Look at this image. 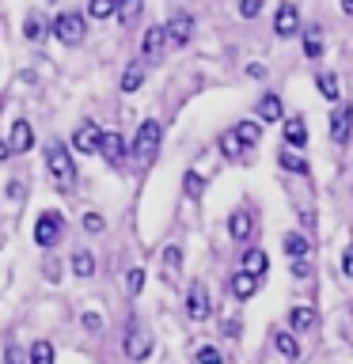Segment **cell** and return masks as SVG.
Instances as JSON below:
<instances>
[{"mask_svg": "<svg viewBox=\"0 0 353 364\" xmlns=\"http://www.w3.org/2000/svg\"><path fill=\"white\" fill-rule=\"evenodd\" d=\"M167 50V27H148L141 38V61H159Z\"/></svg>", "mask_w": 353, "mask_h": 364, "instance_id": "cell-7", "label": "cell"}, {"mask_svg": "<svg viewBox=\"0 0 353 364\" xmlns=\"http://www.w3.org/2000/svg\"><path fill=\"white\" fill-rule=\"evenodd\" d=\"M179 266H182V250L179 247H167L164 250V277H175Z\"/></svg>", "mask_w": 353, "mask_h": 364, "instance_id": "cell-32", "label": "cell"}, {"mask_svg": "<svg viewBox=\"0 0 353 364\" xmlns=\"http://www.w3.org/2000/svg\"><path fill=\"white\" fill-rule=\"evenodd\" d=\"M73 273L76 277H91V273H95V258H91L88 250H76L73 255Z\"/></svg>", "mask_w": 353, "mask_h": 364, "instance_id": "cell-28", "label": "cell"}, {"mask_svg": "<svg viewBox=\"0 0 353 364\" xmlns=\"http://www.w3.org/2000/svg\"><path fill=\"white\" fill-rule=\"evenodd\" d=\"M293 277H296V281H307V277H312V269H307V262H293Z\"/></svg>", "mask_w": 353, "mask_h": 364, "instance_id": "cell-41", "label": "cell"}, {"mask_svg": "<svg viewBox=\"0 0 353 364\" xmlns=\"http://www.w3.org/2000/svg\"><path fill=\"white\" fill-rule=\"evenodd\" d=\"M159 141H164V125H159L156 118L141 122V129H137V136H133V156L141 159V164H152V156L159 152Z\"/></svg>", "mask_w": 353, "mask_h": 364, "instance_id": "cell-2", "label": "cell"}, {"mask_svg": "<svg viewBox=\"0 0 353 364\" xmlns=\"http://www.w3.org/2000/svg\"><path fill=\"white\" fill-rule=\"evenodd\" d=\"M186 315L194 323H205V318L213 315V304H209V289H205L201 281H194L186 289Z\"/></svg>", "mask_w": 353, "mask_h": 364, "instance_id": "cell-5", "label": "cell"}, {"mask_svg": "<svg viewBox=\"0 0 353 364\" xmlns=\"http://www.w3.org/2000/svg\"><path fill=\"white\" fill-rule=\"evenodd\" d=\"M349 133H353V107H349V102H342V107L330 114V141L346 144Z\"/></svg>", "mask_w": 353, "mask_h": 364, "instance_id": "cell-8", "label": "cell"}, {"mask_svg": "<svg viewBox=\"0 0 353 364\" xmlns=\"http://www.w3.org/2000/svg\"><path fill=\"white\" fill-rule=\"evenodd\" d=\"M23 34H27L31 42H42V38H46V23H42V19H38V16H34V11H31V16L23 19Z\"/></svg>", "mask_w": 353, "mask_h": 364, "instance_id": "cell-29", "label": "cell"}, {"mask_svg": "<svg viewBox=\"0 0 353 364\" xmlns=\"http://www.w3.org/2000/svg\"><path fill=\"white\" fill-rule=\"evenodd\" d=\"M84 330H91V334H95V330H102V318H99L95 311H88V315H84Z\"/></svg>", "mask_w": 353, "mask_h": 364, "instance_id": "cell-39", "label": "cell"}, {"mask_svg": "<svg viewBox=\"0 0 353 364\" xmlns=\"http://www.w3.org/2000/svg\"><path fill=\"white\" fill-rule=\"evenodd\" d=\"M141 11H144V0H118V19H122V27H133V23L141 19Z\"/></svg>", "mask_w": 353, "mask_h": 364, "instance_id": "cell-22", "label": "cell"}, {"mask_svg": "<svg viewBox=\"0 0 353 364\" xmlns=\"http://www.w3.org/2000/svg\"><path fill=\"white\" fill-rule=\"evenodd\" d=\"M243 269H247V273H255V277H262V273L270 269V258H266V250H258V247L243 250Z\"/></svg>", "mask_w": 353, "mask_h": 364, "instance_id": "cell-20", "label": "cell"}, {"mask_svg": "<svg viewBox=\"0 0 353 364\" xmlns=\"http://www.w3.org/2000/svg\"><path fill=\"white\" fill-rule=\"evenodd\" d=\"M342 273H346V277H353V243L346 247V255H342Z\"/></svg>", "mask_w": 353, "mask_h": 364, "instance_id": "cell-40", "label": "cell"}, {"mask_svg": "<svg viewBox=\"0 0 353 364\" xmlns=\"http://www.w3.org/2000/svg\"><path fill=\"white\" fill-rule=\"evenodd\" d=\"M221 148H224V156H243V144H239V136H236V129H228V133H221Z\"/></svg>", "mask_w": 353, "mask_h": 364, "instance_id": "cell-33", "label": "cell"}, {"mask_svg": "<svg viewBox=\"0 0 353 364\" xmlns=\"http://www.w3.org/2000/svg\"><path fill=\"white\" fill-rule=\"evenodd\" d=\"M224 334H228V338L239 334V323H236V318H232V323H224Z\"/></svg>", "mask_w": 353, "mask_h": 364, "instance_id": "cell-44", "label": "cell"}, {"mask_svg": "<svg viewBox=\"0 0 353 364\" xmlns=\"http://www.w3.org/2000/svg\"><path fill=\"white\" fill-rule=\"evenodd\" d=\"M315 318H319V311L315 307H293V315H289V326H293V334H307V330L315 326Z\"/></svg>", "mask_w": 353, "mask_h": 364, "instance_id": "cell-15", "label": "cell"}, {"mask_svg": "<svg viewBox=\"0 0 353 364\" xmlns=\"http://www.w3.org/2000/svg\"><path fill=\"white\" fill-rule=\"evenodd\" d=\"M278 164H281L285 171H293V175H307V159L296 156V152H289V148H285V152L278 156Z\"/></svg>", "mask_w": 353, "mask_h": 364, "instance_id": "cell-26", "label": "cell"}, {"mask_svg": "<svg viewBox=\"0 0 353 364\" xmlns=\"http://www.w3.org/2000/svg\"><path fill=\"white\" fill-rule=\"evenodd\" d=\"M8 156H11V152H8V144H0V164H4Z\"/></svg>", "mask_w": 353, "mask_h": 364, "instance_id": "cell-45", "label": "cell"}, {"mask_svg": "<svg viewBox=\"0 0 353 364\" xmlns=\"http://www.w3.org/2000/svg\"><path fill=\"white\" fill-rule=\"evenodd\" d=\"M125 284H130V292L137 296V292L144 289V269H130V281H125Z\"/></svg>", "mask_w": 353, "mask_h": 364, "instance_id": "cell-37", "label": "cell"}, {"mask_svg": "<svg viewBox=\"0 0 353 364\" xmlns=\"http://www.w3.org/2000/svg\"><path fill=\"white\" fill-rule=\"evenodd\" d=\"M247 76H255V80H266V65H247Z\"/></svg>", "mask_w": 353, "mask_h": 364, "instance_id": "cell-42", "label": "cell"}, {"mask_svg": "<svg viewBox=\"0 0 353 364\" xmlns=\"http://www.w3.org/2000/svg\"><path fill=\"white\" fill-rule=\"evenodd\" d=\"M251 232H255V216H251V213H243V209H239V213H232V216H228V235H232L236 243H247V239H251Z\"/></svg>", "mask_w": 353, "mask_h": 364, "instance_id": "cell-14", "label": "cell"}, {"mask_svg": "<svg viewBox=\"0 0 353 364\" xmlns=\"http://www.w3.org/2000/svg\"><path fill=\"white\" fill-rule=\"evenodd\" d=\"M296 31H300V11H296V4L285 0V4L278 8V16H273V34H278V38H289V34H296Z\"/></svg>", "mask_w": 353, "mask_h": 364, "instance_id": "cell-9", "label": "cell"}, {"mask_svg": "<svg viewBox=\"0 0 353 364\" xmlns=\"http://www.w3.org/2000/svg\"><path fill=\"white\" fill-rule=\"evenodd\" d=\"M65 232V216L61 213H42L38 224H34V243L38 247H53Z\"/></svg>", "mask_w": 353, "mask_h": 364, "instance_id": "cell-4", "label": "cell"}, {"mask_svg": "<svg viewBox=\"0 0 353 364\" xmlns=\"http://www.w3.org/2000/svg\"><path fill=\"white\" fill-rule=\"evenodd\" d=\"M315 87H319V95L330 99V102H338V95H342V91H338V76H334V73H319V76H315Z\"/></svg>", "mask_w": 353, "mask_h": 364, "instance_id": "cell-24", "label": "cell"}, {"mask_svg": "<svg viewBox=\"0 0 353 364\" xmlns=\"http://www.w3.org/2000/svg\"><path fill=\"white\" fill-rule=\"evenodd\" d=\"M148 353H152V334L133 323L130 334H125V357H130L133 364H141V360H148Z\"/></svg>", "mask_w": 353, "mask_h": 364, "instance_id": "cell-6", "label": "cell"}, {"mask_svg": "<svg viewBox=\"0 0 353 364\" xmlns=\"http://www.w3.org/2000/svg\"><path fill=\"white\" fill-rule=\"evenodd\" d=\"M31 364H53V346L50 341H34L31 346Z\"/></svg>", "mask_w": 353, "mask_h": 364, "instance_id": "cell-31", "label": "cell"}, {"mask_svg": "<svg viewBox=\"0 0 353 364\" xmlns=\"http://www.w3.org/2000/svg\"><path fill=\"white\" fill-rule=\"evenodd\" d=\"M281 247H285V255L296 258V262H304V255L312 250V243H307V235H300V232H285Z\"/></svg>", "mask_w": 353, "mask_h": 364, "instance_id": "cell-17", "label": "cell"}, {"mask_svg": "<svg viewBox=\"0 0 353 364\" xmlns=\"http://www.w3.org/2000/svg\"><path fill=\"white\" fill-rule=\"evenodd\" d=\"M31 144H34V129H31V122H11V141H8V152H11V156L31 152Z\"/></svg>", "mask_w": 353, "mask_h": 364, "instance_id": "cell-13", "label": "cell"}, {"mask_svg": "<svg viewBox=\"0 0 353 364\" xmlns=\"http://www.w3.org/2000/svg\"><path fill=\"white\" fill-rule=\"evenodd\" d=\"M53 38L57 42H65V46H80L84 42V34H88V23L84 16H76V11H61V16L53 19Z\"/></svg>", "mask_w": 353, "mask_h": 364, "instance_id": "cell-3", "label": "cell"}, {"mask_svg": "<svg viewBox=\"0 0 353 364\" xmlns=\"http://www.w3.org/2000/svg\"><path fill=\"white\" fill-rule=\"evenodd\" d=\"M99 152L110 159V164H118V159L125 156V141H122V133H102V144H99Z\"/></svg>", "mask_w": 353, "mask_h": 364, "instance_id": "cell-19", "label": "cell"}, {"mask_svg": "<svg viewBox=\"0 0 353 364\" xmlns=\"http://www.w3.org/2000/svg\"><path fill=\"white\" fill-rule=\"evenodd\" d=\"M273 346H278V353L285 360H296L300 357V346H296V338L289 334V330H281V334H273Z\"/></svg>", "mask_w": 353, "mask_h": 364, "instance_id": "cell-23", "label": "cell"}, {"mask_svg": "<svg viewBox=\"0 0 353 364\" xmlns=\"http://www.w3.org/2000/svg\"><path fill=\"white\" fill-rule=\"evenodd\" d=\"M46 167H50V175L57 186H73L76 182V164H73V152H68L65 144H50L46 148Z\"/></svg>", "mask_w": 353, "mask_h": 364, "instance_id": "cell-1", "label": "cell"}, {"mask_svg": "<svg viewBox=\"0 0 353 364\" xmlns=\"http://www.w3.org/2000/svg\"><path fill=\"white\" fill-rule=\"evenodd\" d=\"M304 53L312 57V61H319V53H323V34H319V27L304 31Z\"/></svg>", "mask_w": 353, "mask_h": 364, "instance_id": "cell-25", "label": "cell"}, {"mask_svg": "<svg viewBox=\"0 0 353 364\" xmlns=\"http://www.w3.org/2000/svg\"><path fill=\"white\" fill-rule=\"evenodd\" d=\"M262 4H266V0H239V16H243V19H255L258 11H262Z\"/></svg>", "mask_w": 353, "mask_h": 364, "instance_id": "cell-36", "label": "cell"}, {"mask_svg": "<svg viewBox=\"0 0 353 364\" xmlns=\"http://www.w3.org/2000/svg\"><path fill=\"white\" fill-rule=\"evenodd\" d=\"M118 16V0H91V19H110Z\"/></svg>", "mask_w": 353, "mask_h": 364, "instance_id": "cell-30", "label": "cell"}, {"mask_svg": "<svg viewBox=\"0 0 353 364\" xmlns=\"http://www.w3.org/2000/svg\"><path fill=\"white\" fill-rule=\"evenodd\" d=\"M236 136H239V144H243V152H251L262 136V122H236Z\"/></svg>", "mask_w": 353, "mask_h": 364, "instance_id": "cell-18", "label": "cell"}, {"mask_svg": "<svg viewBox=\"0 0 353 364\" xmlns=\"http://www.w3.org/2000/svg\"><path fill=\"white\" fill-rule=\"evenodd\" d=\"M258 284H262V277H255V273H247V269H239V273H232L228 289H232L236 300H251V296L258 292Z\"/></svg>", "mask_w": 353, "mask_h": 364, "instance_id": "cell-12", "label": "cell"}, {"mask_svg": "<svg viewBox=\"0 0 353 364\" xmlns=\"http://www.w3.org/2000/svg\"><path fill=\"white\" fill-rule=\"evenodd\" d=\"M190 38H194V16L179 11V16L167 23V46H186Z\"/></svg>", "mask_w": 353, "mask_h": 364, "instance_id": "cell-10", "label": "cell"}, {"mask_svg": "<svg viewBox=\"0 0 353 364\" xmlns=\"http://www.w3.org/2000/svg\"><path fill=\"white\" fill-rule=\"evenodd\" d=\"M182 182H186V193H190V198H201V193H205V178L198 175V171H186V178H182Z\"/></svg>", "mask_w": 353, "mask_h": 364, "instance_id": "cell-34", "label": "cell"}, {"mask_svg": "<svg viewBox=\"0 0 353 364\" xmlns=\"http://www.w3.org/2000/svg\"><path fill=\"white\" fill-rule=\"evenodd\" d=\"M141 80H144V65L133 61V65L122 73V91H137V87H141Z\"/></svg>", "mask_w": 353, "mask_h": 364, "instance_id": "cell-27", "label": "cell"}, {"mask_svg": "<svg viewBox=\"0 0 353 364\" xmlns=\"http://www.w3.org/2000/svg\"><path fill=\"white\" fill-rule=\"evenodd\" d=\"M281 118H285L281 99L273 95V91H266V95L258 99V122H281Z\"/></svg>", "mask_w": 353, "mask_h": 364, "instance_id": "cell-16", "label": "cell"}, {"mask_svg": "<svg viewBox=\"0 0 353 364\" xmlns=\"http://www.w3.org/2000/svg\"><path fill=\"white\" fill-rule=\"evenodd\" d=\"M8 364H23V349L11 346V349H8Z\"/></svg>", "mask_w": 353, "mask_h": 364, "instance_id": "cell-43", "label": "cell"}, {"mask_svg": "<svg viewBox=\"0 0 353 364\" xmlns=\"http://www.w3.org/2000/svg\"><path fill=\"white\" fill-rule=\"evenodd\" d=\"M84 232H102V216L99 213H88L84 216Z\"/></svg>", "mask_w": 353, "mask_h": 364, "instance_id": "cell-38", "label": "cell"}, {"mask_svg": "<svg viewBox=\"0 0 353 364\" xmlns=\"http://www.w3.org/2000/svg\"><path fill=\"white\" fill-rule=\"evenodd\" d=\"M198 364H224L221 360V349H216V346H201L198 349Z\"/></svg>", "mask_w": 353, "mask_h": 364, "instance_id": "cell-35", "label": "cell"}, {"mask_svg": "<svg viewBox=\"0 0 353 364\" xmlns=\"http://www.w3.org/2000/svg\"><path fill=\"white\" fill-rule=\"evenodd\" d=\"M307 144V129L300 118H289L285 122V148H304Z\"/></svg>", "mask_w": 353, "mask_h": 364, "instance_id": "cell-21", "label": "cell"}, {"mask_svg": "<svg viewBox=\"0 0 353 364\" xmlns=\"http://www.w3.org/2000/svg\"><path fill=\"white\" fill-rule=\"evenodd\" d=\"M73 144H76V152H88V156H91V152H99V144H102V129H99L95 122H84V125L76 129Z\"/></svg>", "mask_w": 353, "mask_h": 364, "instance_id": "cell-11", "label": "cell"}]
</instances>
